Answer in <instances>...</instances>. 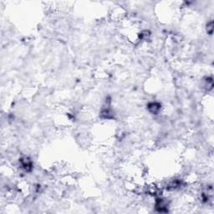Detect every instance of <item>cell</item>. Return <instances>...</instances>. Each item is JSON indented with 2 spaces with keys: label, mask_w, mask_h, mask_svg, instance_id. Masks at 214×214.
Masks as SVG:
<instances>
[{
  "label": "cell",
  "mask_w": 214,
  "mask_h": 214,
  "mask_svg": "<svg viewBox=\"0 0 214 214\" xmlns=\"http://www.w3.org/2000/svg\"><path fill=\"white\" fill-rule=\"evenodd\" d=\"M147 108H148V110L150 111L151 114L157 115L159 113V111L161 110L162 106L158 102H150V103L148 104Z\"/></svg>",
  "instance_id": "cell-1"
},
{
  "label": "cell",
  "mask_w": 214,
  "mask_h": 214,
  "mask_svg": "<svg viewBox=\"0 0 214 214\" xmlns=\"http://www.w3.org/2000/svg\"><path fill=\"white\" fill-rule=\"evenodd\" d=\"M207 34L210 35L213 34V20H211L209 23H207Z\"/></svg>",
  "instance_id": "cell-2"
}]
</instances>
